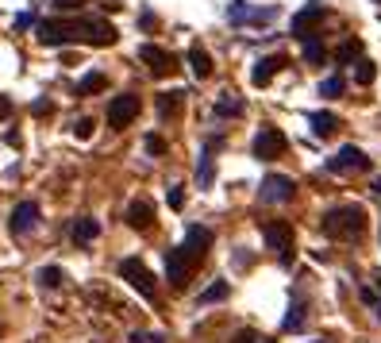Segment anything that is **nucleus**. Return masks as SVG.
Returning a JSON list of instances; mask_svg holds the SVG:
<instances>
[{"label":"nucleus","mask_w":381,"mask_h":343,"mask_svg":"<svg viewBox=\"0 0 381 343\" xmlns=\"http://www.w3.org/2000/svg\"><path fill=\"white\" fill-rule=\"evenodd\" d=\"M323 235H331V240H358L362 232H366V208L362 205H335L323 213Z\"/></svg>","instance_id":"f257e3e1"},{"label":"nucleus","mask_w":381,"mask_h":343,"mask_svg":"<svg viewBox=\"0 0 381 343\" xmlns=\"http://www.w3.org/2000/svg\"><path fill=\"white\" fill-rule=\"evenodd\" d=\"M116 27L100 16H81V20H70L66 24V39H78V43H89V46H112L116 43Z\"/></svg>","instance_id":"f03ea898"},{"label":"nucleus","mask_w":381,"mask_h":343,"mask_svg":"<svg viewBox=\"0 0 381 343\" xmlns=\"http://www.w3.org/2000/svg\"><path fill=\"white\" fill-rule=\"evenodd\" d=\"M262 240L270 251H278V259L289 266L293 262V224L289 220H266L262 224Z\"/></svg>","instance_id":"7ed1b4c3"},{"label":"nucleus","mask_w":381,"mask_h":343,"mask_svg":"<svg viewBox=\"0 0 381 343\" xmlns=\"http://www.w3.org/2000/svg\"><path fill=\"white\" fill-rule=\"evenodd\" d=\"M120 278L135 285V290H139L147 301H155V293H158V285H155V274H150V270H147V266H142L139 259H123V262H120Z\"/></svg>","instance_id":"20e7f679"},{"label":"nucleus","mask_w":381,"mask_h":343,"mask_svg":"<svg viewBox=\"0 0 381 343\" xmlns=\"http://www.w3.org/2000/svg\"><path fill=\"white\" fill-rule=\"evenodd\" d=\"M293 193H297V182H293V178H285V174L262 178V189H259L262 205H285V201H293Z\"/></svg>","instance_id":"39448f33"},{"label":"nucleus","mask_w":381,"mask_h":343,"mask_svg":"<svg viewBox=\"0 0 381 343\" xmlns=\"http://www.w3.org/2000/svg\"><path fill=\"white\" fill-rule=\"evenodd\" d=\"M227 20H231L235 27H243V24H270V20H278V8H251L246 0H231V8H227Z\"/></svg>","instance_id":"423d86ee"},{"label":"nucleus","mask_w":381,"mask_h":343,"mask_svg":"<svg viewBox=\"0 0 381 343\" xmlns=\"http://www.w3.org/2000/svg\"><path fill=\"white\" fill-rule=\"evenodd\" d=\"M328 170L331 174H358V170H370V158L350 143V147H339L335 155L328 158Z\"/></svg>","instance_id":"0eeeda50"},{"label":"nucleus","mask_w":381,"mask_h":343,"mask_svg":"<svg viewBox=\"0 0 381 343\" xmlns=\"http://www.w3.org/2000/svg\"><path fill=\"white\" fill-rule=\"evenodd\" d=\"M193 270H197V259L185 251V247H174V251L166 255V278L174 282L177 290H181L189 278H193Z\"/></svg>","instance_id":"6e6552de"},{"label":"nucleus","mask_w":381,"mask_h":343,"mask_svg":"<svg viewBox=\"0 0 381 343\" xmlns=\"http://www.w3.org/2000/svg\"><path fill=\"white\" fill-rule=\"evenodd\" d=\"M285 147H289V139H285L278 128H262L259 135H254V158H262V162L281 158V155H285Z\"/></svg>","instance_id":"1a4fd4ad"},{"label":"nucleus","mask_w":381,"mask_h":343,"mask_svg":"<svg viewBox=\"0 0 381 343\" xmlns=\"http://www.w3.org/2000/svg\"><path fill=\"white\" fill-rule=\"evenodd\" d=\"M139 58L147 62V70L155 73V78H169V73L177 70V58L169 51H162V46H155V43H142L139 46Z\"/></svg>","instance_id":"9d476101"},{"label":"nucleus","mask_w":381,"mask_h":343,"mask_svg":"<svg viewBox=\"0 0 381 343\" xmlns=\"http://www.w3.org/2000/svg\"><path fill=\"white\" fill-rule=\"evenodd\" d=\"M139 108H142V104H139V97H135V93H123V97H116V101L108 104V128L123 131L131 120L139 116Z\"/></svg>","instance_id":"9b49d317"},{"label":"nucleus","mask_w":381,"mask_h":343,"mask_svg":"<svg viewBox=\"0 0 381 343\" xmlns=\"http://www.w3.org/2000/svg\"><path fill=\"white\" fill-rule=\"evenodd\" d=\"M323 16H328V8H323V4L301 8V12L293 16V35H297V39H308V35H316V27L323 24Z\"/></svg>","instance_id":"f8f14e48"},{"label":"nucleus","mask_w":381,"mask_h":343,"mask_svg":"<svg viewBox=\"0 0 381 343\" xmlns=\"http://www.w3.org/2000/svg\"><path fill=\"white\" fill-rule=\"evenodd\" d=\"M35 224H39V205H35V201H20L12 208V224H8V227H12L16 235L35 232Z\"/></svg>","instance_id":"ddd939ff"},{"label":"nucleus","mask_w":381,"mask_h":343,"mask_svg":"<svg viewBox=\"0 0 381 343\" xmlns=\"http://www.w3.org/2000/svg\"><path fill=\"white\" fill-rule=\"evenodd\" d=\"M181 247H185V251L193 255L197 262H201L204 255L212 251V232H208V227H201V224H193V227L185 232V243H181Z\"/></svg>","instance_id":"4468645a"},{"label":"nucleus","mask_w":381,"mask_h":343,"mask_svg":"<svg viewBox=\"0 0 381 343\" xmlns=\"http://www.w3.org/2000/svg\"><path fill=\"white\" fill-rule=\"evenodd\" d=\"M127 224L135 227V232H147V227L155 224V205L150 201H131L127 205Z\"/></svg>","instance_id":"2eb2a0df"},{"label":"nucleus","mask_w":381,"mask_h":343,"mask_svg":"<svg viewBox=\"0 0 381 343\" xmlns=\"http://www.w3.org/2000/svg\"><path fill=\"white\" fill-rule=\"evenodd\" d=\"M281 66H285V54H270V58L254 62V73H251V81L262 89V85H270V81H273V73H278Z\"/></svg>","instance_id":"dca6fc26"},{"label":"nucleus","mask_w":381,"mask_h":343,"mask_svg":"<svg viewBox=\"0 0 381 343\" xmlns=\"http://www.w3.org/2000/svg\"><path fill=\"white\" fill-rule=\"evenodd\" d=\"M70 235H73V243H78V247H89V243L100 235V224L93 220V216H81V220H73Z\"/></svg>","instance_id":"f3484780"},{"label":"nucleus","mask_w":381,"mask_h":343,"mask_svg":"<svg viewBox=\"0 0 381 343\" xmlns=\"http://www.w3.org/2000/svg\"><path fill=\"white\" fill-rule=\"evenodd\" d=\"M155 104H158V116L162 120H174L177 112H181V104H185V93H177V89L174 93H158Z\"/></svg>","instance_id":"a211bd4d"},{"label":"nucleus","mask_w":381,"mask_h":343,"mask_svg":"<svg viewBox=\"0 0 381 343\" xmlns=\"http://www.w3.org/2000/svg\"><path fill=\"white\" fill-rule=\"evenodd\" d=\"M39 43H43V46L70 43V39H66V24H62V20H46V24H39Z\"/></svg>","instance_id":"6ab92c4d"},{"label":"nucleus","mask_w":381,"mask_h":343,"mask_svg":"<svg viewBox=\"0 0 381 343\" xmlns=\"http://www.w3.org/2000/svg\"><path fill=\"white\" fill-rule=\"evenodd\" d=\"M189 66H193V78H197V81L212 78V58H208L204 46H193V51H189Z\"/></svg>","instance_id":"aec40b11"},{"label":"nucleus","mask_w":381,"mask_h":343,"mask_svg":"<svg viewBox=\"0 0 381 343\" xmlns=\"http://www.w3.org/2000/svg\"><path fill=\"white\" fill-rule=\"evenodd\" d=\"M231 116H243V101L235 97V93H224V97L216 101V120H231Z\"/></svg>","instance_id":"412c9836"},{"label":"nucleus","mask_w":381,"mask_h":343,"mask_svg":"<svg viewBox=\"0 0 381 343\" xmlns=\"http://www.w3.org/2000/svg\"><path fill=\"white\" fill-rule=\"evenodd\" d=\"M308 123H312V131H316V135L323 139V135H331V131L339 128V116H335V112H312Z\"/></svg>","instance_id":"4be33fe9"},{"label":"nucleus","mask_w":381,"mask_h":343,"mask_svg":"<svg viewBox=\"0 0 381 343\" xmlns=\"http://www.w3.org/2000/svg\"><path fill=\"white\" fill-rule=\"evenodd\" d=\"M100 89H108V78L104 73H85V78L78 81V97H93V93H100Z\"/></svg>","instance_id":"5701e85b"},{"label":"nucleus","mask_w":381,"mask_h":343,"mask_svg":"<svg viewBox=\"0 0 381 343\" xmlns=\"http://www.w3.org/2000/svg\"><path fill=\"white\" fill-rule=\"evenodd\" d=\"M323 58H328V46L320 43V35H308V39H304V62L320 66Z\"/></svg>","instance_id":"b1692460"},{"label":"nucleus","mask_w":381,"mask_h":343,"mask_svg":"<svg viewBox=\"0 0 381 343\" xmlns=\"http://www.w3.org/2000/svg\"><path fill=\"white\" fill-rule=\"evenodd\" d=\"M355 58H362V39H347V43L335 51V62H339V66H350Z\"/></svg>","instance_id":"393cba45"},{"label":"nucleus","mask_w":381,"mask_h":343,"mask_svg":"<svg viewBox=\"0 0 381 343\" xmlns=\"http://www.w3.org/2000/svg\"><path fill=\"white\" fill-rule=\"evenodd\" d=\"M343 89H347V81H343L339 73H331V78L320 81V97H328V101L331 97H343Z\"/></svg>","instance_id":"a878e982"},{"label":"nucleus","mask_w":381,"mask_h":343,"mask_svg":"<svg viewBox=\"0 0 381 343\" xmlns=\"http://www.w3.org/2000/svg\"><path fill=\"white\" fill-rule=\"evenodd\" d=\"M62 282H66V274L58 270V266H43L39 270V285H46V290H58Z\"/></svg>","instance_id":"bb28decb"},{"label":"nucleus","mask_w":381,"mask_h":343,"mask_svg":"<svg viewBox=\"0 0 381 343\" xmlns=\"http://www.w3.org/2000/svg\"><path fill=\"white\" fill-rule=\"evenodd\" d=\"M374 78H377V66H374V62H370V58H358L355 81H358V85H374Z\"/></svg>","instance_id":"cd10ccee"},{"label":"nucleus","mask_w":381,"mask_h":343,"mask_svg":"<svg viewBox=\"0 0 381 343\" xmlns=\"http://www.w3.org/2000/svg\"><path fill=\"white\" fill-rule=\"evenodd\" d=\"M227 293H231V285L227 282H216V285H208V290L201 293V304H212V301H224Z\"/></svg>","instance_id":"c85d7f7f"},{"label":"nucleus","mask_w":381,"mask_h":343,"mask_svg":"<svg viewBox=\"0 0 381 343\" xmlns=\"http://www.w3.org/2000/svg\"><path fill=\"white\" fill-rule=\"evenodd\" d=\"M301 324H304V301L297 297V301H293V309H289V317H285V332H297Z\"/></svg>","instance_id":"c756f323"},{"label":"nucleus","mask_w":381,"mask_h":343,"mask_svg":"<svg viewBox=\"0 0 381 343\" xmlns=\"http://www.w3.org/2000/svg\"><path fill=\"white\" fill-rule=\"evenodd\" d=\"M197 182H201V185L212 182V155H208V150L201 155V162H197Z\"/></svg>","instance_id":"7c9ffc66"},{"label":"nucleus","mask_w":381,"mask_h":343,"mask_svg":"<svg viewBox=\"0 0 381 343\" xmlns=\"http://www.w3.org/2000/svg\"><path fill=\"white\" fill-rule=\"evenodd\" d=\"M93 128H97V120L81 116L78 123H73V135H78V139H89V135H93Z\"/></svg>","instance_id":"2f4dec72"},{"label":"nucleus","mask_w":381,"mask_h":343,"mask_svg":"<svg viewBox=\"0 0 381 343\" xmlns=\"http://www.w3.org/2000/svg\"><path fill=\"white\" fill-rule=\"evenodd\" d=\"M147 150H150V155H166V139H162V135H147Z\"/></svg>","instance_id":"473e14b6"},{"label":"nucleus","mask_w":381,"mask_h":343,"mask_svg":"<svg viewBox=\"0 0 381 343\" xmlns=\"http://www.w3.org/2000/svg\"><path fill=\"white\" fill-rule=\"evenodd\" d=\"M231 343H262V339H259V332L243 328V332H235V336H231Z\"/></svg>","instance_id":"72a5a7b5"},{"label":"nucleus","mask_w":381,"mask_h":343,"mask_svg":"<svg viewBox=\"0 0 381 343\" xmlns=\"http://www.w3.org/2000/svg\"><path fill=\"white\" fill-rule=\"evenodd\" d=\"M81 4H85V0H54V8H58V12H78Z\"/></svg>","instance_id":"f704fd0d"},{"label":"nucleus","mask_w":381,"mask_h":343,"mask_svg":"<svg viewBox=\"0 0 381 343\" xmlns=\"http://www.w3.org/2000/svg\"><path fill=\"white\" fill-rule=\"evenodd\" d=\"M166 201H169V208H181V205H185V193H181V185L169 189V197H166Z\"/></svg>","instance_id":"c9c22d12"},{"label":"nucleus","mask_w":381,"mask_h":343,"mask_svg":"<svg viewBox=\"0 0 381 343\" xmlns=\"http://www.w3.org/2000/svg\"><path fill=\"white\" fill-rule=\"evenodd\" d=\"M131 343H166V339H162V336H147V332H135Z\"/></svg>","instance_id":"e433bc0d"},{"label":"nucleus","mask_w":381,"mask_h":343,"mask_svg":"<svg viewBox=\"0 0 381 343\" xmlns=\"http://www.w3.org/2000/svg\"><path fill=\"white\" fill-rule=\"evenodd\" d=\"M51 112H54L51 101H39V104H35V116H51Z\"/></svg>","instance_id":"4c0bfd02"},{"label":"nucleus","mask_w":381,"mask_h":343,"mask_svg":"<svg viewBox=\"0 0 381 343\" xmlns=\"http://www.w3.org/2000/svg\"><path fill=\"white\" fill-rule=\"evenodd\" d=\"M8 112H12V101H8V97H0V116H8Z\"/></svg>","instance_id":"58836bf2"},{"label":"nucleus","mask_w":381,"mask_h":343,"mask_svg":"<svg viewBox=\"0 0 381 343\" xmlns=\"http://www.w3.org/2000/svg\"><path fill=\"white\" fill-rule=\"evenodd\" d=\"M370 189H374V193L381 197V178H374V185H370Z\"/></svg>","instance_id":"ea45409f"},{"label":"nucleus","mask_w":381,"mask_h":343,"mask_svg":"<svg viewBox=\"0 0 381 343\" xmlns=\"http://www.w3.org/2000/svg\"><path fill=\"white\" fill-rule=\"evenodd\" d=\"M377 290H381V274H377Z\"/></svg>","instance_id":"a19ab883"},{"label":"nucleus","mask_w":381,"mask_h":343,"mask_svg":"<svg viewBox=\"0 0 381 343\" xmlns=\"http://www.w3.org/2000/svg\"><path fill=\"white\" fill-rule=\"evenodd\" d=\"M262 343H270V339H262Z\"/></svg>","instance_id":"79ce46f5"}]
</instances>
